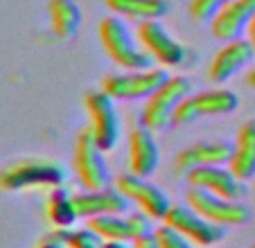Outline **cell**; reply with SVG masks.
<instances>
[{
	"label": "cell",
	"instance_id": "13",
	"mask_svg": "<svg viewBox=\"0 0 255 248\" xmlns=\"http://www.w3.org/2000/svg\"><path fill=\"white\" fill-rule=\"evenodd\" d=\"M233 153V142L228 140H199L188 144L174 156V174L188 176L192 169L208 165H228Z\"/></svg>",
	"mask_w": 255,
	"mask_h": 248
},
{
	"label": "cell",
	"instance_id": "24",
	"mask_svg": "<svg viewBox=\"0 0 255 248\" xmlns=\"http://www.w3.org/2000/svg\"><path fill=\"white\" fill-rule=\"evenodd\" d=\"M63 239H66V248H102L104 242L93 233L91 228L84 230H63Z\"/></svg>",
	"mask_w": 255,
	"mask_h": 248
},
{
	"label": "cell",
	"instance_id": "17",
	"mask_svg": "<svg viewBox=\"0 0 255 248\" xmlns=\"http://www.w3.org/2000/svg\"><path fill=\"white\" fill-rule=\"evenodd\" d=\"M160 151L154 138V131L147 126H135L129 133V172L135 176L149 178L158 169Z\"/></svg>",
	"mask_w": 255,
	"mask_h": 248
},
{
	"label": "cell",
	"instance_id": "8",
	"mask_svg": "<svg viewBox=\"0 0 255 248\" xmlns=\"http://www.w3.org/2000/svg\"><path fill=\"white\" fill-rule=\"evenodd\" d=\"M135 36L156 66L178 68L188 63L190 50L181 41H176L160 20H140L135 27Z\"/></svg>",
	"mask_w": 255,
	"mask_h": 248
},
{
	"label": "cell",
	"instance_id": "7",
	"mask_svg": "<svg viewBox=\"0 0 255 248\" xmlns=\"http://www.w3.org/2000/svg\"><path fill=\"white\" fill-rule=\"evenodd\" d=\"M185 203L197 210L203 219L212 221V224L222 226V228H233V226H244L251 221L253 210L244 201H231L224 196H217L212 192L199 190V187H190L185 194Z\"/></svg>",
	"mask_w": 255,
	"mask_h": 248
},
{
	"label": "cell",
	"instance_id": "2",
	"mask_svg": "<svg viewBox=\"0 0 255 248\" xmlns=\"http://www.w3.org/2000/svg\"><path fill=\"white\" fill-rule=\"evenodd\" d=\"M102 50L122 70H144L154 66V59L147 54V50L140 45L135 32H131L129 25L120 16H106L97 27Z\"/></svg>",
	"mask_w": 255,
	"mask_h": 248
},
{
	"label": "cell",
	"instance_id": "5",
	"mask_svg": "<svg viewBox=\"0 0 255 248\" xmlns=\"http://www.w3.org/2000/svg\"><path fill=\"white\" fill-rule=\"evenodd\" d=\"M84 109L88 115V131L104 151H113L120 144L122 124L120 113L116 109V100L106 95L104 91H88L84 95Z\"/></svg>",
	"mask_w": 255,
	"mask_h": 248
},
{
	"label": "cell",
	"instance_id": "4",
	"mask_svg": "<svg viewBox=\"0 0 255 248\" xmlns=\"http://www.w3.org/2000/svg\"><path fill=\"white\" fill-rule=\"evenodd\" d=\"M167 77L169 75L160 66H151L144 70H125L106 75L100 88L116 102L147 100L151 93H156L167 81Z\"/></svg>",
	"mask_w": 255,
	"mask_h": 248
},
{
	"label": "cell",
	"instance_id": "14",
	"mask_svg": "<svg viewBox=\"0 0 255 248\" xmlns=\"http://www.w3.org/2000/svg\"><path fill=\"white\" fill-rule=\"evenodd\" d=\"M255 50L249 43V38H235V41H226L224 48H219L212 57L210 66H208V79L210 84L219 86L226 84L235 72L244 70L249 63H253Z\"/></svg>",
	"mask_w": 255,
	"mask_h": 248
},
{
	"label": "cell",
	"instance_id": "25",
	"mask_svg": "<svg viewBox=\"0 0 255 248\" xmlns=\"http://www.w3.org/2000/svg\"><path fill=\"white\" fill-rule=\"evenodd\" d=\"M228 0H190V18L197 20V23H210V18L217 14V11L222 9L226 5Z\"/></svg>",
	"mask_w": 255,
	"mask_h": 248
},
{
	"label": "cell",
	"instance_id": "15",
	"mask_svg": "<svg viewBox=\"0 0 255 248\" xmlns=\"http://www.w3.org/2000/svg\"><path fill=\"white\" fill-rule=\"evenodd\" d=\"M131 201L116 185L102 190H84L75 194V208L79 219H91L102 215H127Z\"/></svg>",
	"mask_w": 255,
	"mask_h": 248
},
{
	"label": "cell",
	"instance_id": "10",
	"mask_svg": "<svg viewBox=\"0 0 255 248\" xmlns=\"http://www.w3.org/2000/svg\"><path fill=\"white\" fill-rule=\"evenodd\" d=\"M113 185L138 208L140 212H144L147 217H151L154 221H163L165 215L172 208V199L165 190H160L158 185L149 183L147 178L135 176V174H120L116 178Z\"/></svg>",
	"mask_w": 255,
	"mask_h": 248
},
{
	"label": "cell",
	"instance_id": "12",
	"mask_svg": "<svg viewBox=\"0 0 255 248\" xmlns=\"http://www.w3.org/2000/svg\"><path fill=\"white\" fill-rule=\"evenodd\" d=\"M190 187H199V190L212 192L217 196L231 201H244L249 194V185L242 181L231 167L224 165H208V167H197L185 176Z\"/></svg>",
	"mask_w": 255,
	"mask_h": 248
},
{
	"label": "cell",
	"instance_id": "6",
	"mask_svg": "<svg viewBox=\"0 0 255 248\" xmlns=\"http://www.w3.org/2000/svg\"><path fill=\"white\" fill-rule=\"evenodd\" d=\"M104 153L106 151L95 142L91 131H79L72 149V167L84 190H102L111 185V172Z\"/></svg>",
	"mask_w": 255,
	"mask_h": 248
},
{
	"label": "cell",
	"instance_id": "32",
	"mask_svg": "<svg viewBox=\"0 0 255 248\" xmlns=\"http://www.w3.org/2000/svg\"><path fill=\"white\" fill-rule=\"evenodd\" d=\"M251 248H255V244H253V246H251Z\"/></svg>",
	"mask_w": 255,
	"mask_h": 248
},
{
	"label": "cell",
	"instance_id": "1",
	"mask_svg": "<svg viewBox=\"0 0 255 248\" xmlns=\"http://www.w3.org/2000/svg\"><path fill=\"white\" fill-rule=\"evenodd\" d=\"M68 181V169L54 158L27 156L11 160L0 167V190L23 192V190H52Z\"/></svg>",
	"mask_w": 255,
	"mask_h": 248
},
{
	"label": "cell",
	"instance_id": "22",
	"mask_svg": "<svg viewBox=\"0 0 255 248\" xmlns=\"http://www.w3.org/2000/svg\"><path fill=\"white\" fill-rule=\"evenodd\" d=\"M192 102L199 118L228 115L240 106V97L228 88H208V91L201 93H192Z\"/></svg>",
	"mask_w": 255,
	"mask_h": 248
},
{
	"label": "cell",
	"instance_id": "19",
	"mask_svg": "<svg viewBox=\"0 0 255 248\" xmlns=\"http://www.w3.org/2000/svg\"><path fill=\"white\" fill-rule=\"evenodd\" d=\"M113 16L125 20H160L169 11V0H104Z\"/></svg>",
	"mask_w": 255,
	"mask_h": 248
},
{
	"label": "cell",
	"instance_id": "20",
	"mask_svg": "<svg viewBox=\"0 0 255 248\" xmlns=\"http://www.w3.org/2000/svg\"><path fill=\"white\" fill-rule=\"evenodd\" d=\"M45 217L57 230H68L79 219L77 208H75V194L66 185L52 187L45 199Z\"/></svg>",
	"mask_w": 255,
	"mask_h": 248
},
{
	"label": "cell",
	"instance_id": "3",
	"mask_svg": "<svg viewBox=\"0 0 255 248\" xmlns=\"http://www.w3.org/2000/svg\"><path fill=\"white\" fill-rule=\"evenodd\" d=\"M192 93V81L185 75H172L167 77L163 86L156 93H151L144 100L142 109H140V124L156 131H163L167 126H172V115L174 109L178 106V102L188 97Z\"/></svg>",
	"mask_w": 255,
	"mask_h": 248
},
{
	"label": "cell",
	"instance_id": "27",
	"mask_svg": "<svg viewBox=\"0 0 255 248\" xmlns=\"http://www.w3.org/2000/svg\"><path fill=\"white\" fill-rule=\"evenodd\" d=\"M34 248H66V239H63V230L54 228L52 233H48L45 237H41Z\"/></svg>",
	"mask_w": 255,
	"mask_h": 248
},
{
	"label": "cell",
	"instance_id": "26",
	"mask_svg": "<svg viewBox=\"0 0 255 248\" xmlns=\"http://www.w3.org/2000/svg\"><path fill=\"white\" fill-rule=\"evenodd\" d=\"M199 118L197 109H194V102H192V93L188 97L178 102V106L174 109V115H172V126H183V124H190Z\"/></svg>",
	"mask_w": 255,
	"mask_h": 248
},
{
	"label": "cell",
	"instance_id": "29",
	"mask_svg": "<svg viewBox=\"0 0 255 248\" xmlns=\"http://www.w3.org/2000/svg\"><path fill=\"white\" fill-rule=\"evenodd\" d=\"M246 38H249V43L253 45V50H255V14H253V18H251L249 27H246Z\"/></svg>",
	"mask_w": 255,
	"mask_h": 248
},
{
	"label": "cell",
	"instance_id": "9",
	"mask_svg": "<svg viewBox=\"0 0 255 248\" xmlns=\"http://www.w3.org/2000/svg\"><path fill=\"white\" fill-rule=\"evenodd\" d=\"M86 228H91L102 242H138L142 237L154 235V219L144 212L131 215H102L86 219Z\"/></svg>",
	"mask_w": 255,
	"mask_h": 248
},
{
	"label": "cell",
	"instance_id": "23",
	"mask_svg": "<svg viewBox=\"0 0 255 248\" xmlns=\"http://www.w3.org/2000/svg\"><path fill=\"white\" fill-rule=\"evenodd\" d=\"M154 239L158 244V248H199L197 244H192L185 235H181L178 230H174L172 226L160 224L154 228Z\"/></svg>",
	"mask_w": 255,
	"mask_h": 248
},
{
	"label": "cell",
	"instance_id": "16",
	"mask_svg": "<svg viewBox=\"0 0 255 248\" xmlns=\"http://www.w3.org/2000/svg\"><path fill=\"white\" fill-rule=\"evenodd\" d=\"M255 14V0H228L210 18V32L217 41H235L246 32Z\"/></svg>",
	"mask_w": 255,
	"mask_h": 248
},
{
	"label": "cell",
	"instance_id": "31",
	"mask_svg": "<svg viewBox=\"0 0 255 248\" xmlns=\"http://www.w3.org/2000/svg\"><path fill=\"white\" fill-rule=\"evenodd\" d=\"M244 81H246V86L255 91V68H251V70L246 72V79H244Z\"/></svg>",
	"mask_w": 255,
	"mask_h": 248
},
{
	"label": "cell",
	"instance_id": "21",
	"mask_svg": "<svg viewBox=\"0 0 255 248\" xmlns=\"http://www.w3.org/2000/svg\"><path fill=\"white\" fill-rule=\"evenodd\" d=\"M48 18L59 38L77 36L82 27V9L75 0H48Z\"/></svg>",
	"mask_w": 255,
	"mask_h": 248
},
{
	"label": "cell",
	"instance_id": "18",
	"mask_svg": "<svg viewBox=\"0 0 255 248\" xmlns=\"http://www.w3.org/2000/svg\"><path fill=\"white\" fill-rule=\"evenodd\" d=\"M228 167L246 183L255 178V118L246 120L237 131Z\"/></svg>",
	"mask_w": 255,
	"mask_h": 248
},
{
	"label": "cell",
	"instance_id": "11",
	"mask_svg": "<svg viewBox=\"0 0 255 248\" xmlns=\"http://www.w3.org/2000/svg\"><path fill=\"white\" fill-rule=\"evenodd\" d=\"M163 224L172 226L174 230L185 235V237L192 244H197L199 248H210L226 237V228L203 219L188 203H172V208H169V212L165 215Z\"/></svg>",
	"mask_w": 255,
	"mask_h": 248
},
{
	"label": "cell",
	"instance_id": "30",
	"mask_svg": "<svg viewBox=\"0 0 255 248\" xmlns=\"http://www.w3.org/2000/svg\"><path fill=\"white\" fill-rule=\"evenodd\" d=\"M102 248H135L133 242H104Z\"/></svg>",
	"mask_w": 255,
	"mask_h": 248
},
{
	"label": "cell",
	"instance_id": "28",
	"mask_svg": "<svg viewBox=\"0 0 255 248\" xmlns=\"http://www.w3.org/2000/svg\"><path fill=\"white\" fill-rule=\"evenodd\" d=\"M133 246L135 248H158V244H156L154 235H149V237H142L138 242H133Z\"/></svg>",
	"mask_w": 255,
	"mask_h": 248
}]
</instances>
